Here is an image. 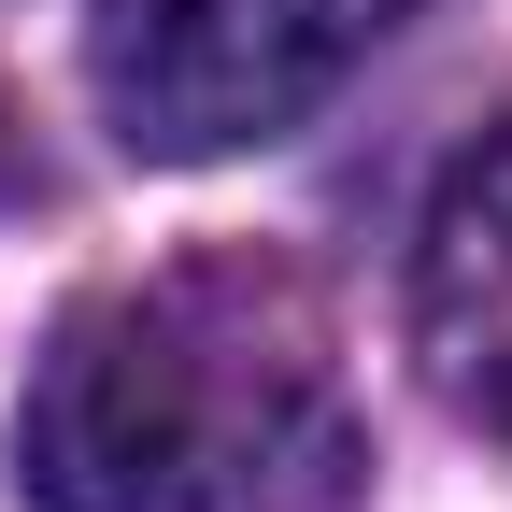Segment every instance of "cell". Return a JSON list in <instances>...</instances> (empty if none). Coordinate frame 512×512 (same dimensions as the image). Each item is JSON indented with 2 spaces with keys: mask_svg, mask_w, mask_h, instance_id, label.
Returning <instances> with one entry per match:
<instances>
[{
  "mask_svg": "<svg viewBox=\"0 0 512 512\" xmlns=\"http://www.w3.org/2000/svg\"><path fill=\"white\" fill-rule=\"evenodd\" d=\"M29 512H342L356 413L313 299L271 271H157L72 299L15 399Z\"/></svg>",
  "mask_w": 512,
  "mask_h": 512,
  "instance_id": "cell-1",
  "label": "cell"
},
{
  "mask_svg": "<svg viewBox=\"0 0 512 512\" xmlns=\"http://www.w3.org/2000/svg\"><path fill=\"white\" fill-rule=\"evenodd\" d=\"M399 15L413 0H100L86 15V100L143 171L256 157L299 114H328Z\"/></svg>",
  "mask_w": 512,
  "mask_h": 512,
  "instance_id": "cell-2",
  "label": "cell"
},
{
  "mask_svg": "<svg viewBox=\"0 0 512 512\" xmlns=\"http://www.w3.org/2000/svg\"><path fill=\"white\" fill-rule=\"evenodd\" d=\"M413 356L456 427L512 441V128H484L441 171V200L413 228Z\"/></svg>",
  "mask_w": 512,
  "mask_h": 512,
  "instance_id": "cell-3",
  "label": "cell"
}]
</instances>
